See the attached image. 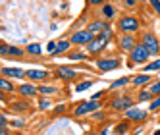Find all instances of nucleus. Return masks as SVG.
<instances>
[{
    "label": "nucleus",
    "instance_id": "nucleus-25",
    "mask_svg": "<svg viewBox=\"0 0 160 135\" xmlns=\"http://www.w3.org/2000/svg\"><path fill=\"white\" fill-rule=\"evenodd\" d=\"M29 102L27 100H16V102H12L10 104V108H12L14 112H29Z\"/></svg>",
    "mask_w": 160,
    "mask_h": 135
},
{
    "label": "nucleus",
    "instance_id": "nucleus-9",
    "mask_svg": "<svg viewBox=\"0 0 160 135\" xmlns=\"http://www.w3.org/2000/svg\"><path fill=\"white\" fill-rule=\"evenodd\" d=\"M56 79H60V81H73L75 77H77V70H73V68L70 66H58V68H54V73H52Z\"/></svg>",
    "mask_w": 160,
    "mask_h": 135
},
{
    "label": "nucleus",
    "instance_id": "nucleus-32",
    "mask_svg": "<svg viewBox=\"0 0 160 135\" xmlns=\"http://www.w3.org/2000/svg\"><path fill=\"white\" fill-rule=\"evenodd\" d=\"M160 110V95H154L148 102V112H158Z\"/></svg>",
    "mask_w": 160,
    "mask_h": 135
},
{
    "label": "nucleus",
    "instance_id": "nucleus-29",
    "mask_svg": "<svg viewBox=\"0 0 160 135\" xmlns=\"http://www.w3.org/2000/svg\"><path fill=\"white\" fill-rule=\"evenodd\" d=\"M95 85V81L93 79H87V81H79V83H75V93H85V91H89L91 87Z\"/></svg>",
    "mask_w": 160,
    "mask_h": 135
},
{
    "label": "nucleus",
    "instance_id": "nucleus-30",
    "mask_svg": "<svg viewBox=\"0 0 160 135\" xmlns=\"http://www.w3.org/2000/svg\"><path fill=\"white\" fill-rule=\"evenodd\" d=\"M89 118L91 120H95V122H106V118H108V114H106V112L104 110H102V108H98V110H95L93 112V114H89Z\"/></svg>",
    "mask_w": 160,
    "mask_h": 135
},
{
    "label": "nucleus",
    "instance_id": "nucleus-34",
    "mask_svg": "<svg viewBox=\"0 0 160 135\" xmlns=\"http://www.w3.org/2000/svg\"><path fill=\"white\" fill-rule=\"evenodd\" d=\"M10 126H12V128H16V129H21V128H25V120H21V118H18V120H12V122H10Z\"/></svg>",
    "mask_w": 160,
    "mask_h": 135
},
{
    "label": "nucleus",
    "instance_id": "nucleus-24",
    "mask_svg": "<svg viewBox=\"0 0 160 135\" xmlns=\"http://www.w3.org/2000/svg\"><path fill=\"white\" fill-rule=\"evenodd\" d=\"M25 52L29 56H41L42 54V47H41L39 42H29L27 47H25Z\"/></svg>",
    "mask_w": 160,
    "mask_h": 135
},
{
    "label": "nucleus",
    "instance_id": "nucleus-23",
    "mask_svg": "<svg viewBox=\"0 0 160 135\" xmlns=\"http://www.w3.org/2000/svg\"><path fill=\"white\" fill-rule=\"evenodd\" d=\"M131 83V77H120V79H116V81H112L110 83V87H108V91H116V89H123V87H128Z\"/></svg>",
    "mask_w": 160,
    "mask_h": 135
},
{
    "label": "nucleus",
    "instance_id": "nucleus-27",
    "mask_svg": "<svg viewBox=\"0 0 160 135\" xmlns=\"http://www.w3.org/2000/svg\"><path fill=\"white\" fill-rule=\"evenodd\" d=\"M23 54H27L23 48L16 47V44H8V56H10V58H21Z\"/></svg>",
    "mask_w": 160,
    "mask_h": 135
},
{
    "label": "nucleus",
    "instance_id": "nucleus-31",
    "mask_svg": "<svg viewBox=\"0 0 160 135\" xmlns=\"http://www.w3.org/2000/svg\"><path fill=\"white\" fill-rule=\"evenodd\" d=\"M39 110H48L50 106H52V97H42V95H39Z\"/></svg>",
    "mask_w": 160,
    "mask_h": 135
},
{
    "label": "nucleus",
    "instance_id": "nucleus-39",
    "mask_svg": "<svg viewBox=\"0 0 160 135\" xmlns=\"http://www.w3.org/2000/svg\"><path fill=\"white\" fill-rule=\"evenodd\" d=\"M85 2H87L89 6H102L106 0H85Z\"/></svg>",
    "mask_w": 160,
    "mask_h": 135
},
{
    "label": "nucleus",
    "instance_id": "nucleus-21",
    "mask_svg": "<svg viewBox=\"0 0 160 135\" xmlns=\"http://www.w3.org/2000/svg\"><path fill=\"white\" fill-rule=\"evenodd\" d=\"M0 91L2 93H14V91H18V87L10 81V77L0 75Z\"/></svg>",
    "mask_w": 160,
    "mask_h": 135
},
{
    "label": "nucleus",
    "instance_id": "nucleus-3",
    "mask_svg": "<svg viewBox=\"0 0 160 135\" xmlns=\"http://www.w3.org/2000/svg\"><path fill=\"white\" fill-rule=\"evenodd\" d=\"M104 104L100 102L98 98H89V100H83V102H79L75 108H73V116L75 118H87L89 114H93L95 110L102 108Z\"/></svg>",
    "mask_w": 160,
    "mask_h": 135
},
{
    "label": "nucleus",
    "instance_id": "nucleus-5",
    "mask_svg": "<svg viewBox=\"0 0 160 135\" xmlns=\"http://www.w3.org/2000/svg\"><path fill=\"white\" fill-rule=\"evenodd\" d=\"M139 42L143 44L148 52H151V56H158L160 54V39L154 35L152 31H143Z\"/></svg>",
    "mask_w": 160,
    "mask_h": 135
},
{
    "label": "nucleus",
    "instance_id": "nucleus-38",
    "mask_svg": "<svg viewBox=\"0 0 160 135\" xmlns=\"http://www.w3.org/2000/svg\"><path fill=\"white\" fill-rule=\"evenodd\" d=\"M0 126H2V128H8V126H10V122H8V116L4 114V112H0Z\"/></svg>",
    "mask_w": 160,
    "mask_h": 135
},
{
    "label": "nucleus",
    "instance_id": "nucleus-37",
    "mask_svg": "<svg viewBox=\"0 0 160 135\" xmlns=\"http://www.w3.org/2000/svg\"><path fill=\"white\" fill-rule=\"evenodd\" d=\"M148 4L152 6L154 14H156V16H160V0H148Z\"/></svg>",
    "mask_w": 160,
    "mask_h": 135
},
{
    "label": "nucleus",
    "instance_id": "nucleus-16",
    "mask_svg": "<svg viewBox=\"0 0 160 135\" xmlns=\"http://www.w3.org/2000/svg\"><path fill=\"white\" fill-rule=\"evenodd\" d=\"M152 81V75H148V72H143V73H137L131 77V87L133 89H141V87H147L148 83Z\"/></svg>",
    "mask_w": 160,
    "mask_h": 135
},
{
    "label": "nucleus",
    "instance_id": "nucleus-17",
    "mask_svg": "<svg viewBox=\"0 0 160 135\" xmlns=\"http://www.w3.org/2000/svg\"><path fill=\"white\" fill-rule=\"evenodd\" d=\"M87 27H89L91 31H93L95 35H98V33H102L104 29H108V27H112V25H110V21H106V19L98 18V19H93V21H91V23H89Z\"/></svg>",
    "mask_w": 160,
    "mask_h": 135
},
{
    "label": "nucleus",
    "instance_id": "nucleus-18",
    "mask_svg": "<svg viewBox=\"0 0 160 135\" xmlns=\"http://www.w3.org/2000/svg\"><path fill=\"white\" fill-rule=\"evenodd\" d=\"M72 41L70 39H62V41H58L56 42V48H54V52H50V56L54 58V56H60V54H66L68 50H72Z\"/></svg>",
    "mask_w": 160,
    "mask_h": 135
},
{
    "label": "nucleus",
    "instance_id": "nucleus-22",
    "mask_svg": "<svg viewBox=\"0 0 160 135\" xmlns=\"http://www.w3.org/2000/svg\"><path fill=\"white\" fill-rule=\"evenodd\" d=\"M154 95L148 91L147 87H141L139 89V93H137V97H135V102H151V98H152Z\"/></svg>",
    "mask_w": 160,
    "mask_h": 135
},
{
    "label": "nucleus",
    "instance_id": "nucleus-42",
    "mask_svg": "<svg viewBox=\"0 0 160 135\" xmlns=\"http://www.w3.org/2000/svg\"><path fill=\"white\" fill-rule=\"evenodd\" d=\"M8 133V128H2V126H0V135H6Z\"/></svg>",
    "mask_w": 160,
    "mask_h": 135
},
{
    "label": "nucleus",
    "instance_id": "nucleus-28",
    "mask_svg": "<svg viewBox=\"0 0 160 135\" xmlns=\"http://www.w3.org/2000/svg\"><path fill=\"white\" fill-rule=\"evenodd\" d=\"M112 131H114V133H128V131H131V122H129V120L120 122V123H116V126H114Z\"/></svg>",
    "mask_w": 160,
    "mask_h": 135
},
{
    "label": "nucleus",
    "instance_id": "nucleus-2",
    "mask_svg": "<svg viewBox=\"0 0 160 135\" xmlns=\"http://www.w3.org/2000/svg\"><path fill=\"white\" fill-rule=\"evenodd\" d=\"M148 60H151V52H148L141 42H137L135 47L131 48V52H129L128 66H129V68H133V66H143V64H147Z\"/></svg>",
    "mask_w": 160,
    "mask_h": 135
},
{
    "label": "nucleus",
    "instance_id": "nucleus-20",
    "mask_svg": "<svg viewBox=\"0 0 160 135\" xmlns=\"http://www.w3.org/2000/svg\"><path fill=\"white\" fill-rule=\"evenodd\" d=\"M60 89L56 87V85H44V83H39V95L42 97H54V95H58Z\"/></svg>",
    "mask_w": 160,
    "mask_h": 135
},
{
    "label": "nucleus",
    "instance_id": "nucleus-1",
    "mask_svg": "<svg viewBox=\"0 0 160 135\" xmlns=\"http://www.w3.org/2000/svg\"><path fill=\"white\" fill-rule=\"evenodd\" d=\"M141 29V19L135 14H123L116 19V31L118 33H139Z\"/></svg>",
    "mask_w": 160,
    "mask_h": 135
},
{
    "label": "nucleus",
    "instance_id": "nucleus-35",
    "mask_svg": "<svg viewBox=\"0 0 160 135\" xmlns=\"http://www.w3.org/2000/svg\"><path fill=\"white\" fill-rule=\"evenodd\" d=\"M122 4H123L125 8H131V10H135L137 6H139V0H122Z\"/></svg>",
    "mask_w": 160,
    "mask_h": 135
},
{
    "label": "nucleus",
    "instance_id": "nucleus-4",
    "mask_svg": "<svg viewBox=\"0 0 160 135\" xmlns=\"http://www.w3.org/2000/svg\"><path fill=\"white\" fill-rule=\"evenodd\" d=\"M95 66H97L98 72L106 73V72H112V70H118L122 66V58L120 56H97Z\"/></svg>",
    "mask_w": 160,
    "mask_h": 135
},
{
    "label": "nucleus",
    "instance_id": "nucleus-36",
    "mask_svg": "<svg viewBox=\"0 0 160 135\" xmlns=\"http://www.w3.org/2000/svg\"><path fill=\"white\" fill-rule=\"evenodd\" d=\"M66 110H68V106H66V104H58V106L52 110V114H54V116H60V114H64Z\"/></svg>",
    "mask_w": 160,
    "mask_h": 135
},
{
    "label": "nucleus",
    "instance_id": "nucleus-8",
    "mask_svg": "<svg viewBox=\"0 0 160 135\" xmlns=\"http://www.w3.org/2000/svg\"><path fill=\"white\" fill-rule=\"evenodd\" d=\"M133 104H135V98L131 95H116L110 100V108L116 110V112H123V110H128Z\"/></svg>",
    "mask_w": 160,
    "mask_h": 135
},
{
    "label": "nucleus",
    "instance_id": "nucleus-7",
    "mask_svg": "<svg viewBox=\"0 0 160 135\" xmlns=\"http://www.w3.org/2000/svg\"><path fill=\"white\" fill-rule=\"evenodd\" d=\"M95 37H97L95 33L91 31L89 27H85V29H77V31H73L72 35H70V41H72L73 47H83V44L87 47V44L93 41Z\"/></svg>",
    "mask_w": 160,
    "mask_h": 135
},
{
    "label": "nucleus",
    "instance_id": "nucleus-15",
    "mask_svg": "<svg viewBox=\"0 0 160 135\" xmlns=\"http://www.w3.org/2000/svg\"><path fill=\"white\" fill-rule=\"evenodd\" d=\"M0 75L10 77V79H21V77H25V70H21L18 66H6L0 68Z\"/></svg>",
    "mask_w": 160,
    "mask_h": 135
},
{
    "label": "nucleus",
    "instance_id": "nucleus-6",
    "mask_svg": "<svg viewBox=\"0 0 160 135\" xmlns=\"http://www.w3.org/2000/svg\"><path fill=\"white\" fill-rule=\"evenodd\" d=\"M123 118L129 120L131 123H145L148 118V108H141V106H129L128 110H123Z\"/></svg>",
    "mask_w": 160,
    "mask_h": 135
},
{
    "label": "nucleus",
    "instance_id": "nucleus-33",
    "mask_svg": "<svg viewBox=\"0 0 160 135\" xmlns=\"http://www.w3.org/2000/svg\"><path fill=\"white\" fill-rule=\"evenodd\" d=\"M147 89H148L152 95H160V79H152L151 83L147 85Z\"/></svg>",
    "mask_w": 160,
    "mask_h": 135
},
{
    "label": "nucleus",
    "instance_id": "nucleus-14",
    "mask_svg": "<svg viewBox=\"0 0 160 135\" xmlns=\"http://www.w3.org/2000/svg\"><path fill=\"white\" fill-rule=\"evenodd\" d=\"M98 18L106 19V21H114V19L118 18L116 4H112V2H104V4L100 6V10H98Z\"/></svg>",
    "mask_w": 160,
    "mask_h": 135
},
{
    "label": "nucleus",
    "instance_id": "nucleus-10",
    "mask_svg": "<svg viewBox=\"0 0 160 135\" xmlns=\"http://www.w3.org/2000/svg\"><path fill=\"white\" fill-rule=\"evenodd\" d=\"M25 77L29 81H35V83H44V81H48L52 73L48 70H39V68H33V70H25Z\"/></svg>",
    "mask_w": 160,
    "mask_h": 135
},
{
    "label": "nucleus",
    "instance_id": "nucleus-13",
    "mask_svg": "<svg viewBox=\"0 0 160 135\" xmlns=\"http://www.w3.org/2000/svg\"><path fill=\"white\" fill-rule=\"evenodd\" d=\"M18 93L23 97V98H33V97H39V85L35 81H27V83H21L18 87Z\"/></svg>",
    "mask_w": 160,
    "mask_h": 135
},
{
    "label": "nucleus",
    "instance_id": "nucleus-40",
    "mask_svg": "<svg viewBox=\"0 0 160 135\" xmlns=\"http://www.w3.org/2000/svg\"><path fill=\"white\" fill-rule=\"evenodd\" d=\"M0 56H8V44L0 42Z\"/></svg>",
    "mask_w": 160,
    "mask_h": 135
},
{
    "label": "nucleus",
    "instance_id": "nucleus-12",
    "mask_svg": "<svg viewBox=\"0 0 160 135\" xmlns=\"http://www.w3.org/2000/svg\"><path fill=\"white\" fill-rule=\"evenodd\" d=\"M108 47V41H104V39H100L98 35L93 39V41H91L89 44H87V47H85V50L89 52V56H100V52L102 50H104Z\"/></svg>",
    "mask_w": 160,
    "mask_h": 135
},
{
    "label": "nucleus",
    "instance_id": "nucleus-26",
    "mask_svg": "<svg viewBox=\"0 0 160 135\" xmlns=\"http://www.w3.org/2000/svg\"><path fill=\"white\" fill-rule=\"evenodd\" d=\"M143 72H148V73H152V72H160V56H158L156 60H152V62L143 64Z\"/></svg>",
    "mask_w": 160,
    "mask_h": 135
},
{
    "label": "nucleus",
    "instance_id": "nucleus-19",
    "mask_svg": "<svg viewBox=\"0 0 160 135\" xmlns=\"http://www.w3.org/2000/svg\"><path fill=\"white\" fill-rule=\"evenodd\" d=\"M66 58L72 62H85V60H89V52L87 50H68Z\"/></svg>",
    "mask_w": 160,
    "mask_h": 135
},
{
    "label": "nucleus",
    "instance_id": "nucleus-41",
    "mask_svg": "<svg viewBox=\"0 0 160 135\" xmlns=\"http://www.w3.org/2000/svg\"><path fill=\"white\" fill-rule=\"evenodd\" d=\"M56 42H58V41H50L48 44H47V52L50 54V52H54V48H56Z\"/></svg>",
    "mask_w": 160,
    "mask_h": 135
},
{
    "label": "nucleus",
    "instance_id": "nucleus-11",
    "mask_svg": "<svg viewBox=\"0 0 160 135\" xmlns=\"http://www.w3.org/2000/svg\"><path fill=\"white\" fill-rule=\"evenodd\" d=\"M139 42L135 39V35L133 33H120V37H118V48L122 50V52H131V48L135 47V44Z\"/></svg>",
    "mask_w": 160,
    "mask_h": 135
}]
</instances>
